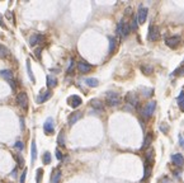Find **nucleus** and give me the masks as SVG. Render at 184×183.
<instances>
[{
	"label": "nucleus",
	"mask_w": 184,
	"mask_h": 183,
	"mask_svg": "<svg viewBox=\"0 0 184 183\" xmlns=\"http://www.w3.org/2000/svg\"><path fill=\"white\" fill-rule=\"evenodd\" d=\"M105 100H107V103L109 106H112V107H114V106H118L121 102V97L118 93L116 92H108L107 93V97H105Z\"/></svg>",
	"instance_id": "1"
},
{
	"label": "nucleus",
	"mask_w": 184,
	"mask_h": 183,
	"mask_svg": "<svg viewBox=\"0 0 184 183\" xmlns=\"http://www.w3.org/2000/svg\"><path fill=\"white\" fill-rule=\"evenodd\" d=\"M129 31H131V27H129V24L127 23V22L121 20L120 23H118L117 34H120V36H122V37H126V36H128L129 34Z\"/></svg>",
	"instance_id": "2"
},
{
	"label": "nucleus",
	"mask_w": 184,
	"mask_h": 183,
	"mask_svg": "<svg viewBox=\"0 0 184 183\" xmlns=\"http://www.w3.org/2000/svg\"><path fill=\"white\" fill-rule=\"evenodd\" d=\"M17 104L19 106L22 110H27L28 108V95L24 92H22L17 95Z\"/></svg>",
	"instance_id": "3"
},
{
	"label": "nucleus",
	"mask_w": 184,
	"mask_h": 183,
	"mask_svg": "<svg viewBox=\"0 0 184 183\" xmlns=\"http://www.w3.org/2000/svg\"><path fill=\"white\" fill-rule=\"evenodd\" d=\"M180 42V38L178 36H172V37H166L165 38V45L170 48H177L178 45Z\"/></svg>",
	"instance_id": "4"
},
{
	"label": "nucleus",
	"mask_w": 184,
	"mask_h": 183,
	"mask_svg": "<svg viewBox=\"0 0 184 183\" xmlns=\"http://www.w3.org/2000/svg\"><path fill=\"white\" fill-rule=\"evenodd\" d=\"M147 38H149V41H151V42H154V41L158 40V38H159V28H158V27L152 26V24L149 27Z\"/></svg>",
	"instance_id": "5"
},
{
	"label": "nucleus",
	"mask_w": 184,
	"mask_h": 183,
	"mask_svg": "<svg viewBox=\"0 0 184 183\" xmlns=\"http://www.w3.org/2000/svg\"><path fill=\"white\" fill-rule=\"evenodd\" d=\"M155 108H156V102H149L147 104H146L145 110H143V116H145L146 118H150V117L152 116V113L155 112Z\"/></svg>",
	"instance_id": "6"
},
{
	"label": "nucleus",
	"mask_w": 184,
	"mask_h": 183,
	"mask_svg": "<svg viewBox=\"0 0 184 183\" xmlns=\"http://www.w3.org/2000/svg\"><path fill=\"white\" fill-rule=\"evenodd\" d=\"M43 130H45V132L47 133V135L53 133V131H55V126H53V118H52V117H48V118L45 121Z\"/></svg>",
	"instance_id": "7"
},
{
	"label": "nucleus",
	"mask_w": 184,
	"mask_h": 183,
	"mask_svg": "<svg viewBox=\"0 0 184 183\" xmlns=\"http://www.w3.org/2000/svg\"><path fill=\"white\" fill-rule=\"evenodd\" d=\"M147 8L145 7H140L139 12H137V22L140 24H143L146 22V18H147Z\"/></svg>",
	"instance_id": "8"
},
{
	"label": "nucleus",
	"mask_w": 184,
	"mask_h": 183,
	"mask_svg": "<svg viewBox=\"0 0 184 183\" xmlns=\"http://www.w3.org/2000/svg\"><path fill=\"white\" fill-rule=\"evenodd\" d=\"M67 103H69L70 107L78 108L83 103V99L79 97V95H71V97H69V99H67Z\"/></svg>",
	"instance_id": "9"
},
{
	"label": "nucleus",
	"mask_w": 184,
	"mask_h": 183,
	"mask_svg": "<svg viewBox=\"0 0 184 183\" xmlns=\"http://www.w3.org/2000/svg\"><path fill=\"white\" fill-rule=\"evenodd\" d=\"M52 97V92L51 91H42L39 93V95L37 97V103H45L47 99H50V98Z\"/></svg>",
	"instance_id": "10"
},
{
	"label": "nucleus",
	"mask_w": 184,
	"mask_h": 183,
	"mask_svg": "<svg viewBox=\"0 0 184 183\" xmlns=\"http://www.w3.org/2000/svg\"><path fill=\"white\" fill-rule=\"evenodd\" d=\"M91 69H93V66H91L90 64H88V62H85V61H80V62H78V70H79V73H81V74H86V73L90 71Z\"/></svg>",
	"instance_id": "11"
},
{
	"label": "nucleus",
	"mask_w": 184,
	"mask_h": 183,
	"mask_svg": "<svg viewBox=\"0 0 184 183\" xmlns=\"http://www.w3.org/2000/svg\"><path fill=\"white\" fill-rule=\"evenodd\" d=\"M172 162H173V164H175L177 166H183L184 164V157L182 154H174L172 157Z\"/></svg>",
	"instance_id": "12"
},
{
	"label": "nucleus",
	"mask_w": 184,
	"mask_h": 183,
	"mask_svg": "<svg viewBox=\"0 0 184 183\" xmlns=\"http://www.w3.org/2000/svg\"><path fill=\"white\" fill-rule=\"evenodd\" d=\"M45 37L42 34H32L31 38H29V45L31 46H36L37 43H42Z\"/></svg>",
	"instance_id": "13"
},
{
	"label": "nucleus",
	"mask_w": 184,
	"mask_h": 183,
	"mask_svg": "<svg viewBox=\"0 0 184 183\" xmlns=\"http://www.w3.org/2000/svg\"><path fill=\"white\" fill-rule=\"evenodd\" d=\"M126 102L129 103V104H132V106H136L137 103H139V99H137L135 93H128V94L126 95Z\"/></svg>",
	"instance_id": "14"
},
{
	"label": "nucleus",
	"mask_w": 184,
	"mask_h": 183,
	"mask_svg": "<svg viewBox=\"0 0 184 183\" xmlns=\"http://www.w3.org/2000/svg\"><path fill=\"white\" fill-rule=\"evenodd\" d=\"M83 117V113L81 112H75V113H72L71 116L69 117V125H74L76 124L78 121H79L80 118Z\"/></svg>",
	"instance_id": "15"
},
{
	"label": "nucleus",
	"mask_w": 184,
	"mask_h": 183,
	"mask_svg": "<svg viewBox=\"0 0 184 183\" xmlns=\"http://www.w3.org/2000/svg\"><path fill=\"white\" fill-rule=\"evenodd\" d=\"M60 179H61V170L56 169V170H53L52 177H51V183H60Z\"/></svg>",
	"instance_id": "16"
},
{
	"label": "nucleus",
	"mask_w": 184,
	"mask_h": 183,
	"mask_svg": "<svg viewBox=\"0 0 184 183\" xmlns=\"http://www.w3.org/2000/svg\"><path fill=\"white\" fill-rule=\"evenodd\" d=\"M46 81H47V87H48V88H55V87L57 85V79H56L55 76H52V75H47Z\"/></svg>",
	"instance_id": "17"
},
{
	"label": "nucleus",
	"mask_w": 184,
	"mask_h": 183,
	"mask_svg": "<svg viewBox=\"0 0 184 183\" xmlns=\"http://www.w3.org/2000/svg\"><path fill=\"white\" fill-rule=\"evenodd\" d=\"M27 73H28V76H29V79H31V81L34 83L36 79H34L33 71H32V65H31V61H29V60H27Z\"/></svg>",
	"instance_id": "18"
},
{
	"label": "nucleus",
	"mask_w": 184,
	"mask_h": 183,
	"mask_svg": "<svg viewBox=\"0 0 184 183\" xmlns=\"http://www.w3.org/2000/svg\"><path fill=\"white\" fill-rule=\"evenodd\" d=\"M91 107L94 108V110H97V111H103V103L101 102V100H98V99H93L91 100Z\"/></svg>",
	"instance_id": "19"
},
{
	"label": "nucleus",
	"mask_w": 184,
	"mask_h": 183,
	"mask_svg": "<svg viewBox=\"0 0 184 183\" xmlns=\"http://www.w3.org/2000/svg\"><path fill=\"white\" fill-rule=\"evenodd\" d=\"M0 75H1L3 78L7 79L8 81L14 80V79H13V74H12V71H10V70H1V71H0Z\"/></svg>",
	"instance_id": "20"
},
{
	"label": "nucleus",
	"mask_w": 184,
	"mask_h": 183,
	"mask_svg": "<svg viewBox=\"0 0 184 183\" xmlns=\"http://www.w3.org/2000/svg\"><path fill=\"white\" fill-rule=\"evenodd\" d=\"M85 84L88 87H91V88H94V87H97L99 84V81L97 80L95 78H86L85 79Z\"/></svg>",
	"instance_id": "21"
},
{
	"label": "nucleus",
	"mask_w": 184,
	"mask_h": 183,
	"mask_svg": "<svg viewBox=\"0 0 184 183\" xmlns=\"http://www.w3.org/2000/svg\"><path fill=\"white\" fill-rule=\"evenodd\" d=\"M31 153H32V158H31V163L33 164L34 160H36L37 158V149H36V143H34V140L32 141V146H31Z\"/></svg>",
	"instance_id": "22"
},
{
	"label": "nucleus",
	"mask_w": 184,
	"mask_h": 183,
	"mask_svg": "<svg viewBox=\"0 0 184 183\" xmlns=\"http://www.w3.org/2000/svg\"><path fill=\"white\" fill-rule=\"evenodd\" d=\"M151 168H152V164H150V163H146L145 162V176H143V181H145L146 178H149L151 174Z\"/></svg>",
	"instance_id": "23"
},
{
	"label": "nucleus",
	"mask_w": 184,
	"mask_h": 183,
	"mask_svg": "<svg viewBox=\"0 0 184 183\" xmlns=\"http://www.w3.org/2000/svg\"><path fill=\"white\" fill-rule=\"evenodd\" d=\"M8 55H9V50L4 45H0V59H5Z\"/></svg>",
	"instance_id": "24"
},
{
	"label": "nucleus",
	"mask_w": 184,
	"mask_h": 183,
	"mask_svg": "<svg viewBox=\"0 0 184 183\" xmlns=\"http://www.w3.org/2000/svg\"><path fill=\"white\" fill-rule=\"evenodd\" d=\"M116 46H117V40L114 37H109V54H112L114 51Z\"/></svg>",
	"instance_id": "25"
},
{
	"label": "nucleus",
	"mask_w": 184,
	"mask_h": 183,
	"mask_svg": "<svg viewBox=\"0 0 184 183\" xmlns=\"http://www.w3.org/2000/svg\"><path fill=\"white\" fill-rule=\"evenodd\" d=\"M141 70H142V73L145 74V75H150V74H152V71H154L152 66H150V65H142Z\"/></svg>",
	"instance_id": "26"
},
{
	"label": "nucleus",
	"mask_w": 184,
	"mask_h": 183,
	"mask_svg": "<svg viewBox=\"0 0 184 183\" xmlns=\"http://www.w3.org/2000/svg\"><path fill=\"white\" fill-rule=\"evenodd\" d=\"M152 162H154V151L152 150H149V151L146 153V163L152 164Z\"/></svg>",
	"instance_id": "27"
},
{
	"label": "nucleus",
	"mask_w": 184,
	"mask_h": 183,
	"mask_svg": "<svg viewBox=\"0 0 184 183\" xmlns=\"http://www.w3.org/2000/svg\"><path fill=\"white\" fill-rule=\"evenodd\" d=\"M151 141H152V135H151V133H147V136H146L145 141H143V146H142V149H145V147L150 146Z\"/></svg>",
	"instance_id": "28"
},
{
	"label": "nucleus",
	"mask_w": 184,
	"mask_h": 183,
	"mask_svg": "<svg viewBox=\"0 0 184 183\" xmlns=\"http://www.w3.org/2000/svg\"><path fill=\"white\" fill-rule=\"evenodd\" d=\"M57 144L58 145H61V146H65V133H64V131H61V132L58 133Z\"/></svg>",
	"instance_id": "29"
},
{
	"label": "nucleus",
	"mask_w": 184,
	"mask_h": 183,
	"mask_svg": "<svg viewBox=\"0 0 184 183\" xmlns=\"http://www.w3.org/2000/svg\"><path fill=\"white\" fill-rule=\"evenodd\" d=\"M42 160H43V164H50V163H51V154H50V153L46 151L45 154H43Z\"/></svg>",
	"instance_id": "30"
},
{
	"label": "nucleus",
	"mask_w": 184,
	"mask_h": 183,
	"mask_svg": "<svg viewBox=\"0 0 184 183\" xmlns=\"http://www.w3.org/2000/svg\"><path fill=\"white\" fill-rule=\"evenodd\" d=\"M42 176H43V169L39 168L37 170V176H36V181L37 183H42Z\"/></svg>",
	"instance_id": "31"
},
{
	"label": "nucleus",
	"mask_w": 184,
	"mask_h": 183,
	"mask_svg": "<svg viewBox=\"0 0 184 183\" xmlns=\"http://www.w3.org/2000/svg\"><path fill=\"white\" fill-rule=\"evenodd\" d=\"M173 75L184 76V66H180V67H178V69H175V71L173 73Z\"/></svg>",
	"instance_id": "32"
},
{
	"label": "nucleus",
	"mask_w": 184,
	"mask_h": 183,
	"mask_svg": "<svg viewBox=\"0 0 184 183\" xmlns=\"http://www.w3.org/2000/svg\"><path fill=\"white\" fill-rule=\"evenodd\" d=\"M14 147H15V149H17V150H19V151H22V150H23V143H22V141H17V143H15L14 144Z\"/></svg>",
	"instance_id": "33"
},
{
	"label": "nucleus",
	"mask_w": 184,
	"mask_h": 183,
	"mask_svg": "<svg viewBox=\"0 0 184 183\" xmlns=\"http://www.w3.org/2000/svg\"><path fill=\"white\" fill-rule=\"evenodd\" d=\"M129 27H131V29H136L137 28V18H132V23H131V26H129Z\"/></svg>",
	"instance_id": "34"
},
{
	"label": "nucleus",
	"mask_w": 184,
	"mask_h": 183,
	"mask_svg": "<svg viewBox=\"0 0 184 183\" xmlns=\"http://www.w3.org/2000/svg\"><path fill=\"white\" fill-rule=\"evenodd\" d=\"M178 106H179V110L184 112V98H182V99L178 100Z\"/></svg>",
	"instance_id": "35"
},
{
	"label": "nucleus",
	"mask_w": 184,
	"mask_h": 183,
	"mask_svg": "<svg viewBox=\"0 0 184 183\" xmlns=\"http://www.w3.org/2000/svg\"><path fill=\"white\" fill-rule=\"evenodd\" d=\"M17 162L19 165H23L24 164V160H23V157H22V154H18L17 155Z\"/></svg>",
	"instance_id": "36"
},
{
	"label": "nucleus",
	"mask_w": 184,
	"mask_h": 183,
	"mask_svg": "<svg viewBox=\"0 0 184 183\" xmlns=\"http://www.w3.org/2000/svg\"><path fill=\"white\" fill-rule=\"evenodd\" d=\"M26 176H27V169H24L23 173H22V176H20V183L26 182Z\"/></svg>",
	"instance_id": "37"
},
{
	"label": "nucleus",
	"mask_w": 184,
	"mask_h": 183,
	"mask_svg": "<svg viewBox=\"0 0 184 183\" xmlns=\"http://www.w3.org/2000/svg\"><path fill=\"white\" fill-rule=\"evenodd\" d=\"M56 158H57L58 160H62V153L58 149H56Z\"/></svg>",
	"instance_id": "38"
},
{
	"label": "nucleus",
	"mask_w": 184,
	"mask_h": 183,
	"mask_svg": "<svg viewBox=\"0 0 184 183\" xmlns=\"http://www.w3.org/2000/svg\"><path fill=\"white\" fill-rule=\"evenodd\" d=\"M41 51H42V48H37V50L34 51V54H36V56L38 57V59H41Z\"/></svg>",
	"instance_id": "39"
},
{
	"label": "nucleus",
	"mask_w": 184,
	"mask_h": 183,
	"mask_svg": "<svg viewBox=\"0 0 184 183\" xmlns=\"http://www.w3.org/2000/svg\"><path fill=\"white\" fill-rule=\"evenodd\" d=\"M0 27L1 28H7V26H5V23H4V20H3V17H1V14H0Z\"/></svg>",
	"instance_id": "40"
},
{
	"label": "nucleus",
	"mask_w": 184,
	"mask_h": 183,
	"mask_svg": "<svg viewBox=\"0 0 184 183\" xmlns=\"http://www.w3.org/2000/svg\"><path fill=\"white\" fill-rule=\"evenodd\" d=\"M182 98H184V92H182V93H180V94H179V97H178V98H177V100H179V99H182Z\"/></svg>",
	"instance_id": "41"
},
{
	"label": "nucleus",
	"mask_w": 184,
	"mask_h": 183,
	"mask_svg": "<svg viewBox=\"0 0 184 183\" xmlns=\"http://www.w3.org/2000/svg\"><path fill=\"white\" fill-rule=\"evenodd\" d=\"M182 146L184 147V140H182Z\"/></svg>",
	"instance_id": "42"
}]
</instances>
